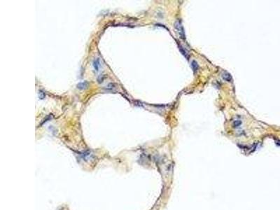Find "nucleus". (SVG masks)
Segmentation results:
<instances>
[{
    "label": "nucleus",
    "instance_id": "obj_1",
    "mask_svg": "<svg viewBox=\"0 0 280 210\" xmlns=\"http://www.w3.org/2000/svg\"><path fill=\"white\" fill-rule=\"evenodd\" d=\"M174 27H175V28H176V31H177V32H178L180 37H181V39H185V32H184V27L182 26L181 22L179 20L176 21V22H175V23H174Z\"/></svg>",
    "mask_w": 280,
    "mask_h": 210
},
{
    "label": "nucleus",
    "instance_id": "obj_2",
    "mask_svg": "<svg viewBox=\"0 0 280 210\" xmlns=\"http://www.w3.org/2000/svg\"><path fill=\"white\" fill-rule=\"evenodd\" d=\"M79 155L80 157L82 159H83L84 160H88L92 158V154L91 153V151H86L81 152V153H79Z\"/></svg>",
    "mask_w": 280,
    "mask_h": 210
},
{
    "label": "nucleus",
    "instance_id": "obj_3",
    "mask_svg": "<svg viewBox=\"0 0 280 210\" xmlns=\"http://www.w3.org/2000/svg\"><path fill=\"white\" fill-rule=\"evenodd\" d=\"M92 67L94 68L95 71H99L100 67V62L99 58H96V59H95L93 60V62H92Z\"/></svg>",
    "mask_w": 280,
    "mask_h": 210
},
{
    "label": "nucleus",
    "instance_id": "obj_4",
    "mask_svg": "<svg viewBox=\"0 0 280 210\" xmlns=\"http://www.w3.org/2000/svg\"><path fill=\"white\" fill-rule=\"evenodd\" d=\"M88 83L87 81H83L78 83L77 85V88L80 90H84L88 88Z\"/></svg>",
    "mask_w": 280,
    "mask_h": 210
},
{
    "label": "nucleus",
    "instance_id": "obj_5",
    "mask_svg": "<svg viewBox=\"0 0 280 210\" xmlns=\"http://www.w3.org/2000/svg\"><path fill=\"white\" fill-rule=\"evenodd\" d=\"M222 77L223 78V79H225V81H227L228 82H230L232 81V76H230L229 73H228L226 71H224L222 74Z\"/></svg>",
    "mask_w": 280,
    "mask_h": 210
},
{
    "label": "nucleus",
    "instance_id": "obj_6",
    "mask_svg": "<svg viewBox=\"0 0 280 210\" xmlns=\"http://www.w3.org/2000/svg\"><path fill=\"white\" fill-rule=\"evenodd\" d=\"M191 67H192V69L194 71H198V63L196 62V61H195V60H193V61L192 62Z\"/></svg>",
    "mask_w": 280,
    "mask_h": 210
},
{
    "label": "nucleus",
    "instance_id": "obj_7",
    "mask_svg": "<svg viewBox=\"0 0 280 210\" xmlns=\"http://www.w3.org/2000/svg\"><path fill=\"white\" fill-rule=\"evenodd\" d=\"M179 49H180V51L181 52V53L183 54V55L185 56L186 57H187V58H188V52L186 51H185L184 48H183V47L182 46H179Z\"/></svg>",
    "mask_w": 280,
    "mask_h": 210
},
{
    "label": "nucleus",
    "instance_id": "obj_8",
    "mask_svg": "<svg viewBox=\"0 0 280 210\" xmlns=\"http://www.w3.org/2000/svg\"><path fill=\"white\" fill-rule=\"evenodd\" d=\"M115 85L114 84H112V83H111V84H109L108 85H107V86L106 87V90H114L115 88Z\"/></svg>",
    "mask_w": 280,
    "mask_h": 210
},
{
    "label": "nucleus",
    "instance_id": "obj_9",
    "mask_svg": "<svg viewBox=\"0 0 280 210\" xmlns=\"http://www.w3.org/2000/svg\"><path fill=\"white\" fill-rule=\"evenodd\" d=\"M39 99H41V100H43V99H44L46 97V94L45 92H43V91H42V90H39Z\"/></svg>",
    "mask_w": 280,
    "mask_h": 210
},
{
    "label": "nucleus",
    "instance_id": "obj_10",
    "mask_svg": "<svg viewBox=\"0 0 280 210\" xmlns=\"http://www.w3.org/2000/svg\"><path fill=\"white\" fill-rule=\"evenodd\" d=\"M242 124V122L240 121V120H235L234 122H233V125H234V127L235 128H236V127H239L240 125Z\"/></svg>",
    "mask_w": 280,
    "mask_h": 210
},
{
    "label": "nucleus",
    "instance_id": "obj_11",
    "mask_svg": "<svg viewBox=\"0 0 280 210\" xmlns=\"http://www.w3.org/2000/svg\"><path fill=\"white\" fill-rule=\"evenodd\" d=\"M103 80H104V79H103V77L102 76V78H101V76H100V77L97 79V81H98L99 83H102V81H103Z\"/></svg>",
    "mask_w": 280,
    "mask_h": 210
}]
</instances>
